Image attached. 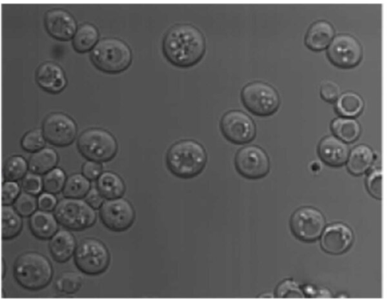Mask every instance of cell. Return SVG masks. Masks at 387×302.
<instances>
[{
	"label": "cell",
	"instance_id": "1",
	"mask_svg": "<svg viewBox=\"0 0 387 302\" xmlns=\"http://www.w3.org/2000/svg\"><path fill=\"white\" fill-rule=\"evenodd\" d=\"M163 53L169 63L179 68H189L200 62L206 52L203 33L191 23H176L163 40Z\"/></svg>",
	"mask_w": 387,
	"mask_h": 302
},
{
	"label": "cell",
	"instance_id": "2",
	"mask_svg": "<svg viewBox=\"0 0 387 302\" xmlns=\"http://www.w3.org/2000/svg\"><path fill=\"white\" fill-rule=\"evenodd\" d=\"M169 171L180 178H192L200 175L208 162V153L199 142L192 139L176 141L166 156Z\"/></svg>",
	"mask_w": 387,
	"mask_h": 302
},
{
	"label": "cell",
	"instance_id": "3",
	"mask_svg": "<svg viewBox=\"0 0 387 302\" xmlns=\"http://www.w3.org/2000/svg\"><path fill=\"white\" fill-rule=\"evenodd\" d=\"M14 276L18 284L31 291L46 288L53 280V268L43 254L28 252L21 254L14 265Z\"/></svg>",
	"mask_w": 387,
	"mask_h": 302
},
{
	"label": "cell",
	"instance_id": "4",
	"mask_svg": "<svg viewBox=\"0 0 387 302\" xmlns=\"http://www.w3.org/2000/svg\"><path fill=\"white\" fill-rule=\"evenodd\" d=\"M90 59L99 70L108 74H117L129 67L132 53L125 41L117 38H105L93 47Z\"/></svg>",
	"mask_w": 387,
	"mask_h": 302
},
{
	"label": "cell",
	"instance_id": "5",
	"mask_svg": "<svg viewBox=\"0 0 387 302\" xmlns=\"http://www.w3.org/2000/svg\"><path fill=\"white\" fill-rule=\"evenodd\" d=\"M80 153L88 161L105 163L114 159L118 143L112 133L102 128L84 130L78 140Z\"/></svg>",
	"mask_w": 387,
	"mask_h": 302
},
{
	"label": "cell",
	"instance_id": "6",
	"mask_svg": "<svg viewBox=\"0 0 387 302\" xmlns=\"http://www.w3.org/2000/svg\"><path fill=\"white\" fill-rule=\"evenodd\" d=\"M75 261L78 269L83 274L98 276L108 269L111 254L101 240L85 238L77 246Z\"/></svg>",
	"mask_w": 387,
	"mask_h": 302
},
{
	"label": "cell",
	"instance_id": "7",
	"mask_svg": "<svg viewBox=\"0 0 387 302\" xmlns=\"http://www.w3.org/2000/svg\"><path fill=\"white\" fill-rule=\"evenodd\" d=\"M54 210L58 223L70 231H84L96 222L95 210L81 199L65 198L58 203Z\"/></svg>",
	"mask_w": 387,
	"mask_h": 302
},
{
	"label": "cell",
	"instance_id": "8",
	"mask_svg": "<svg viewBox=\"0 0 387 302\" xmlns=\"http://www.w3.org/2000/svg\"><path fill=\"white\" fill-rule=\"evenodd\" d=\"M241 100L251 113L262 117L274 114L280 104L277 91L262 81L247 84L241 91Z\"/></svg>",
	"mask_w": 387,
	"mask_h": 302
},
{
	"label": "cell",
	"instance_id": "9",
	"mask_svg": "<svg viewBox=\"0 0 387 302\" xmlns=\"http://www.w3.org/2000/svg\"><path fill=\"white\" fill-rule=\"evenodd\" d=\"M42 130L46 141L56 147L69 146L78 134L75 119L62 112L48 114L43 120Z\"/></svg>",
	"mask_w": 387,
	"mask_h": 302
},
{
	"label": "cell",
	"instance_id": "10",
	"mask_svg": "<svg viewBox=\"0 0 387 302\" xmlns=\"http://www.w3.org/2000/svg\"><path fill=\"white\" fill-rule=\"evenodd\" d=\"M294 235L301 241L318 239L325 227V217L319 210L310 207L298 209L290 221Z\"/></svg>",
	"mask_w": 387,
	"mask_h": 302
},
{
	"label": "cell",
	"instance_id": "11",
	"mask_svg": "<svg viewBox=\"0 0 387 302\" xmlns=\"http://www.w3.org/2000/svg\"><path fill=\"white\" fill-rule=\"evenodd\" d=\"M327 55L331 63L341 68H354L361 62L363 50L360 42L348 33L334 36L331 42Z\"/></svg>",
	"mask_w": 387,
	"mask_h": 302
},
{
	"label": "cell",
	"instance_id": "12",
	"mask_svg": "<svg viewBox=\"0 0 387 302\" xmlns=\"http://www.w3.org/2000/svg\"><path fill=\"white\" fill-rule=\"evenodd\" d=\"M100 217L104 225L111 231L123 232L134 223L136 212L130 202L120 198L103 203Z\"/></svg>",
	"mask_w": 387,
	"mask_h": 302
},
{
	"label": "cell",
	"instance_id": "13",
	"mask_svg": "<svg viewBox=\"0 0 387 302\" xmlns=\"http://www.w3.org/2000/svg\"><path fill=\"white\" fill-rule=\"evenodd\" d=\"M238 172L250 179H259L270 172V161L267 153L257 145L240 149L235 159Z\"/></svg>",
	"mask_w": 387,
	"mask_h": 302
},
{
	"label": "cell",
	"instance_id": "14",
	"mask_svg": "<svg viewBox=\"0 0 387 302\" xmlns=\"http://www.w3.org/2000/svg\"><path fill=\"white\" fill-rule=\"evenodd\" d=\"M221 129L227 140L236 144L251 141L256 136V125L244 112L231 110L223 116Z\"/></svg>",
	"mask_w": 387,
	"mask_h": 302
},
{
	"label": "cell",
	"instance_id": "15",
	"mask_svg": "<svg viewBox=\"0 0 387 302\" xmlns=\"http://www.w3.org/2000/svg\"><path fill=\"white\" fill-rule=\"evenodd\" d=\"M44 23L47 32L59 41L72 39L78 29L75 18L63 9L48 10L45 14Z\"/></svg>",
	"mask_w": 387,
	"mask_h": 302
},
{
	"label": "cell",
	"instance_id": "16",
	"mask_svg": "<svg viewBox=\"0 0 387 302\" xmlns=\"http://www.w3.org/2000/svg\"><path fill=\"white\" fill-rule=\"evenodd\" d=\"M354 240L352 229L343 223H336L326 228L321 239V246L331 255H341L352 246Z\"/></svg>",
	"mask_w": 387,
	"mask_h": 302
},
{
	"label": "cell",
	"instance_id": "17",
	"mask_svg": "<svg viewBox=\"0 0 387 302\" xmlns=\"http://www.w3.org/2000/svg\"><path fill=\"white\" fill-rule=\"evenodd\" d=\"M36 81L45 91L53 94L62 92L67 86V77L62 67L47 60L36 71Z\"/></svg>",
	"mask_w": 387,
	"mask_h": 302
},
{
	"label": "cell",
	"instance_id": "18",
	"mask_svg": "<svg viewBox=\"0 0 387 302\" xmlns=\"http://www.w3.org/2000/svg\"><path fill=\"white\" fill-rule=\"evenodd\" d=\"M349 150L348 145L338 138L329 136L323 138L319 144L318 153L327 165L340 167L346 163Z\"/></svg>",
	"mask_w": 387,
	"mask_h": 302
},
{
	"label": "cell",
	"instance_id": "19",
	"mask_svg": "<svg viewBox=\"0 0 387 302\" xmlns=\"http://www.w3.org/2000/svg\"><path fill=\"white\" fill-rule=\"evenodd\" d=\"M334 28L328 21L312 23L305 36V43L310 50L321 51L328 47L334 38Z\"/></svg>",
	"mask_w": 387,
	"mask_h": 302
},
{
	"label": "cell",
	"instance_id": "20",
	"mask_svg": "<svg viewBox=\"0 0 387 302\" xmlns=\"http://www.w3.org/2000/svg\"><path fill=\"white\" fill-rule=\"evenodd\" d=\"M48 248L55 261L65 263L75 255L77 241L75 236L70 232L62 230V231H58L51 239Z\"/></svg>",
	"mask_w": 387,
	"mask_h": 302
},
{
	"label": "cell",
	"instance_id": "21",
	"mask_svg": "<svg viewBox=\"0 0 387 302\" xmlns=\"http://www.w3.org/2000/svg\"><path fill=\"white\" fill-rule=\"evenodd\" d=\"M29 225L33 236L42 240L51 239L58 229L55 215L41 210H36L31 216Z\"/></svg>",
	"mask_w": 387,
	"mask_h": 302
},
{
	"label": "cell",
	"instance_id": "22",
	"mask_svg": "<svg viewBox=\"0 0 387 302\" xmlns=\"http://www.w3.org/2000/svg\"><path fill=\"white\" fill-rule=\"evenodd\" d=\"M348 171L356 176L366 173L371 168L374 153L372 149L366 144L357 145L348 156Z\"/></svg>",
	"mask_w": 387,
	"mask_h": 302
},
{
	"label": "cell",
	"instance_id": "23",
	"mask_svg": "<svg viewBox=\"0 0 387 302\" xmlns=\"http://www.w3.org/2000/svg\"><path fill=\"white\" fill-rule=\"evenodd\" d=\"M96 188L106 200L120 198L124 195V180L119 175L111 171L104 172L96 180Z\"/></svg>",
	"mask_w": 387,
	"mask_h": 302
},
{
	"label": "cell",
	"instance_id": "24",
	"mask_svg": "<svg viewBox=\"0 0 387 302\" xmlns=\"http://www.w3.org/2000/svg\"><path fill=\"white\" fill-rule=\"evenodd\" d=\"M100 31L91 23L80 24L72 38V45L79 53L91 51L93 47L99 42Z\"/></svg>",
	"mask_w": 387,
	"mask_h": 302
},
{
	"label": "cell",
	"instance_id": "25",
	"mask_svg": "<svg viewBox=\"0 0 387 302\" xmlns=\"http://www.w3.org/2000/svg\"><path fill=\"white\" fill-rule=\"evenodd\" d=\"M58 162L57 152L51 148H43L33 153L28 162L31 172L38 175H45L55 168Z\"/></svg>",
	"mask_w": 387,
	"mask_h": 302
},
{
	"label": "cell",
	"instance_id": "26",
	"mask_svg": "<svg viewBox=\"0 0 387 302\" xmlns=\"http://www.w3.org/2000/svg\"><path fill=\"white\" fill-rule=\"evenodd\" d=\"M334 134L343 141L353 143L361 134V126L357 120L349 117L335 118L331 124Z\"/></svg>",
	"mask_w": 387,
	"mask_h": 302
},
{
	"label": "cell",
	"instance_id": "27",
	"mask_svg": "<svg viewBox=\"0 0 387 302\" xmlns=\"http://www.w3.org/2000/svg\"><path fill=\"white\" fill-rule=\"evenodd\" d=\"M336 112L345 117L358 116L364 107L361 97L352 91H347L339 96L336 103Z\"/></svg>",
	"mask_w": 387,
	"mask_h": 302
},
{
	"label": "cell",
	"instance_id": "28",
	"mask_svg": "<svg viewBox=\"0 0 387 302\" xmlns=\"http://www.w3.org/2000/svg\"><path fill=\"white\" fill-rule=\"evenodd\" d=\"M2 238L14 239L19 235L23 227L22 217L10 205L2 207Z\"/></svg>",
	"mask_w": 387,
	"mask_h": 302
},
{
	"label": "cell",
	"instance_id": "29",
	"mask_svg": "<svg viewBox=\"0 0 387 302\" xmlns=\"http://www.w3.org/2000/svg\"><path fill=\"white\" fill-rule=\"evenodd\" d=\"M90 188V180L83 174H73L66 180L63 195L65 198L82 199L86 197Z\"/></svg>",
	"mask_w": 387,
	"mask_h": 302
},
{
	"label": "cell",
	"instance_id": "30",
	"mask_svg": "<svg viewBox=\"0 0 387 302\" xmlns=\"http://www.w3.org/2000/svg\"><path fill=\"white\" fill-rule=\"evenodd\" d=\"M28 163L22 156L9 157L4 166V176L6 180L16 181L27 174Z\"/></svg>",
	"mask_w": 387,
	"mask_h": 302
},
{
	"label": "cell",
	"instance_id": "31",
	"mask_svg": "<svg viewBox=\"0 0 387 302\" xmlns=\"http://www.w3.org/2000/svg\"><path fill=\"white\" fill-rule=\"evenodd\" d=\"M83 277L76 272H65L56 281L55 288L59 293L72 295L78 293L83 286Z\"/></svg>",
	"mask_w": 387,
	"mask_h": 302
},
{
	"label": "cell",
	"instance_id": "32",
	"mask_svg": "<svg viewBox=\"0 0 387 302\" xmlns=\"http://www.w3.org/2000/svg\"><path fill=\"white\" fill-rule=\"evenodd\" d=\"M67 176L63 169L54 168L46 173L43 178V190L47 193L58 195L63 190Z\"/></svg>",
	"mask_w": 387,
	"mask_h": 302
},
{
	"label": "cell",
	"instance_id": "33",
	"mask_svg": "<svg viewBox=\"0 0 387 302\" xmlns=\"http://www.w3.org/2000/svg\"><path fill=\"white\" fill-rule=\"evenodd\" d=\"M46 139L42 129H34L26 133L21 139V147L24 151L35 153L45 147Z\"/></svg>",
	"mask_w": 387,
	"mask_h": 302
},
{
	"label": "cell",
	"instance_id": "34",
	"mask_svg": "<svg viewBox=\"0 0 387 302\" xmlns=\"http://www.w3.org/2000/svg\"><path fill=\"white\" fill-rule=\"evenodd\" d=\"M14 209L21 217H31L38 208V200L30 193H20L14 203Z\"/></svg>",
	"mask_w": 387,
	"mask_h": 302
},
{
	"label": "cell",
	"instance_id": "35",
	"mask_svg": "<svg viewBox=\"0 0 387 302\" xmlns=\"http://www.w3.org/2000/svg\"><path fill=\"white\" fill-rule=\"evenodd\" d=\"M383 175L381 168L373 169L366 178V188L370 195L377 200H382Z\"/></svg>",
	"mask_w": 387,
	"mask_h": 302
},
{
	"label": "cell",
	"instance_id": "36",
	"mask_svg": "<svg viewBox=\"0 0 387 302\" xmlns=\"http://www.w3.org/2000/svg\"><path fill=\"white\" fill-rule=\"evenodd\" d=\"M276 297L280 298H304L305 295L299 286L292 281H285L277 286Z\"/></svg>",
	"mask_w": 387,
	"mask_h": 302
},
{
	"label": "cell",
	"instance_id": "37",
	"mask_svg": "<svg viewBox=\"0 0 387 302\" xmlns=\"http://www.w3.org/2000/svg\"><path fill=\"white\" fill-rule=\"evenodd\" d=\"M21 185L23 192L33 196L38 195L43 189V178L40 175L31 172L22 178Z\"/></svg>",
	"mask_w": 387,
	"mask_h": 302
},
{
	"label": "cell",
	"instance_id": "38",
	"mask_svg": "<svg viewBox=\"0 0 387 302\" xmlns=\"http://www.w3.org/2000/svg\"><path fill=\"white\" fill-rule=\"evenodd\" d=\"M320 94L326 102H334L341 95V87L336 82L325 80L321 83Z\"/></svg>",
	"mask_w": 387,
	"mask_h": 302
},
{
	"label": "cell",
	"instance_id": "39",
	"mask_svg": "<svg viewBox=\"0 0 387 302\" xmlns=\"http://www.w3.org/2000/svg\"><path fill=\"white\" fill-rule=\"evenodd\" d=\"M20 193L21 188L16 181H6L2 186V205L14 204Z\"/></svg>",
	"mask_w": 387,
	"mask_h": 302
},
{
	"label": "cell",
	"instance_id": "40",
	"mask_svg": "<svg viewBox=\"0 0 387 302\" xmlns=\"http://www.w3.org/2000/svg\"><path fill=\"white\" fill-rule=\"evenodd\" d=\"M102 165L101 163L88 161L82 166V173L90 180H96L102 173Z\"/></svg>",
	"mask_w": 387,
	"mask_h": 302
},
{
	"label": "cell",
	"instance_id": "41",
	"mask_svg": "<svg viewBox=\"0 0 387 302\" xmlns=\"http://www.w3.org/2000/svg\"><path fill=\"white\" fill-rule=\"evenodd\" d=\"M38 208L43 212L53 211L58 204V200L53 193L45 192L38 200Z\"/></svg>",
	"mask_w": 387,
	"mask_h": 302
},
{
	"label": "cell",
	"instance_id": "42",
	"mask_svg": "<svg viewBox=\"0 0 387 302\" xmlns=\"http://www.w3.org/2000/svg\"><path fill=\"white\" fill-rule=\"evenodd\" d=\"M86 201L93 210H100L104 203V198L96 188L90 189L86 197Z\"/></svg>",
	"mask_w": 387,
	"mask_h": 302
}]
</instances>
